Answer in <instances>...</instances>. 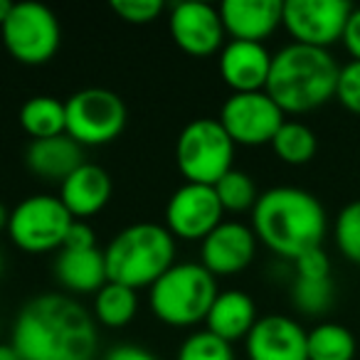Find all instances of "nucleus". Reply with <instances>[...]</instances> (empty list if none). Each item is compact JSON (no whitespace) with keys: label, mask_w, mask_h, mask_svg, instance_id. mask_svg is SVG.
<instances>
[{"label":"nucleus","mask_w":360,"mask_h":360,"mask_svg":"<svg viewBox=\"0 0 360 360\" xmlns=\"http://www.w3.org/2000/svg\"><path fill=\"white\" fill-rule=\"evenodd\" d=\"M175 360H237L235 345L212 335L210 330H193L178 348Z\"/></svg>","instance_id":"c85d7f7f"},{"label":"nucleus","mask_w":360,"mask_h":360,"mask_svg":"<svg viewBox=\"0 0 360 360\" xmlns=\"http://www.w3.org/2000/svg\"><path fill=\"white\" fill-rule=\"evenodd\" d=\"M0 360H20L11 343H0Z\"/></svg>","instance_id":"e433bc0d"},{"label":"nucleus","mask_w":360,"mask_h":360,"mask_svg":"<svg viewBox=\"0 0 360 360\" xmlns=\"http://www.w3.org/2000/svg\"><path fill=\"white\" fill-rule=\"evenodd\" d=\"M309 360H355L358 340L353 330L335 321H321L309 330L306 338Z\"/></svg>","instance_id":"b1692460"},{"label":"nucleus","mask_w":360,"mask_h":360,"mask_svg":"<svg viewBox=\"0 0 360 360\" xmlns=\"http://www.w3.org/2000/svg\"><path fill=\"white\" fill-rule=\"evenodd\" d=\"M20 126L32 141L62 136L67 131V111L65 101L55 99L50 94H37L22 104L20 109Z\"/></svg>","instance_id":"5701e85b"},{"label":"nucleus","mask_w":360,"mask_h":360,"mask_svg":"<svg viewBox=\"0 0 360 360\" xmlns=\"http://www.w3.org/2000/svg\"><path fill=\"white\" fill-rule=\"evenodd\" d=\"M13 8H15V3H11V0H0V27H3V22L8 20V15L13 13Z\"/></svg>","instance_id":"c9c22d12"},{"label":"nucleus","mask_w":360,"mask_h":360,"mask_svg":"<svg viewBox=\"0 0 360 360\" xmlns=\"http://www.w3.org/2000/svg\"><path fill=\"white\" fill-rule=\"evenodd\" d=\"M217 294V279L200 262H175L148 289V309L170 328H195L205 323Z\"/></svg>","instance_id":"39448f33"},{"label":"nucleus","mask_w":360,"mask_h":360,"mask_svg":"<svg viewBox=\"0 0 360 360\" xmlns=\"http://www.w3.org/2000/svg\"><path fill=\"white\" fill-rule=\"evenodd\" d=\"M217 121L235 146L255 148L274 141L276 131L286 121V114L266 91H250V94L227 96Z\"/></svg>","instance_id":"9b49d317"},{"label":"nucleus","mask_w":360,"mask_h":360,"mask_svg":"<svg viewBox=\"0 0 360 360\" xmlns=\"http://www.w3.org/2000/svg\"><path fill=\"white\" fill-rule=\"evenodd\" d=\"M168 30L175 45L191 57H210L227 42L220 8L202 0H188L170 8Z\"/></svg>","instance_id":"ddd939ff"},{"label":"nucleus","mask_w":360,"mask_h":360,"mask_svg":"<svg viewBox=\"0 0 360 360\" xmlns=\"http://www.w3.org/2000/svg\"><path fill=\"white\" fill-rule=\"evenodd\" d=\"M178 240L155 222H134L111 237L104 250L106 276L131 289H150L175 264Z\"/></svg>","instance_id":"20e7f679"},{"label":"nucleus","mask_w":360,"mask_h":360,"mask_svg":"<svg viewBox=\"0 0 360 360\" xmlns=\"http://www.w3.org/2000/svg\"><path fill=\"white\" fill-rule=\"evenodd\" d=\"M96 326L77 296L45 291L22 304L8 343L20 360H94L99 350Z\"/></svg>","instance_id":"f257e3e1"},{"label":"nucleus","mask_w":360,"mask_h":360,"mask_svg":"<svg viewBox=\"0 0 360 360\" xmlns=\"http://www.w3.org/2000/svg\"><path fill=\"white\" fill-rule=\"evenodd\" d=\"M111 11L129 25H148L165 13L163 0H111Z\"/></svg>","instance_id":"c756f323"},{"label":"nucleus","mask_w":360,"mask_h":360,"mask_svg":"<svg viewBox=\"0 0 360 360\" xmlns=\"http://www.w3.org/2000/svg\"><path fill=\"white\" fill-rule=\"evenodd\" d=\"M3 266H6V257H3V250H0V276H3Z\"/></svg>","instance_id":"58836bf2"},{"label":"nucleus","mask_w":360,"mask_h":360,"mask_svg":"<svg viewBox=\"0 0 360 360\" xmlns=\"http://www.w3.org/2000/svg\"><path fill=\"white\" fill-rule=\"evenodd\" d=\"M111 193H114L111 175L101 165L84 160L60 186L57 198L75 220H89L109 205Z\"/></svg>","instance_id":"a211bd4d"},{"label":"nucleus","mask_w":360,"mask_h":360,"mask_svg":"<svg viewBox=\"0 0 360 360\" xmlns=\"http://www.w3.org/2000/svg\"><path fill=\"white\" fill-rule=\"evenodd\" d=\"M343 47L350 55V60L360 62V8H353L348 18V25H345L343 32Z\"/></svg>","instance_id":"f704fd0d"},{"label":"nucleus","mask_w":360,"mask_h":360,"mask_svg":"<svg viewBox=\"0 0 360 360\" xmlns=\"http://www.w3.org/2000/svg\"><path fill=\"white\" fill-rule=\"evenodd\" d=\"M72 222L75 217L62 205L60 198L37 193L13 207L6 232L18 250L27 255H50L62 250Z\"/></svg>","instance_id":"0eeeda50"},{"label":"nucleus","mask_w":360,"mask_h":360,"mask_svg":"<svg viewBox=\"0 0 360 360\" xmlns=\"http://www.w3.org/2000/svg\"><path fill=\"white\" fill-rule=\"evenodd\" d=\"M215 193L220 198V205L225 212H252L262 193L257 191V183L247 170L232 168L217 180Z\"/></svg>","instance_id":"a878e982"},{"label":"nucleus","mask_w":360,"mask_h":360,"mask_svg":"<svg viewBox=\"0 0 360 360\" xmlns=\"http://www.w3.org/2000/svg\"><path fill=\"white\" fill-rule=\"evenodd\" d=\"M220 8V18L230 40L262 42L269 40L281 27V0H225Z\"/></svg>","instance_id":"f3484780"},{"label":"nucleus","mask_w":360,"mask_h":360,"mask_svg":"<svg viewBox=\"0 0 360 360\" xmlns=\"http://www.w3.org/2000/svg\"><path fill=\"white\" fill-rule=\"evenodd\" d=\"M139 314V291L106 281L91 299V316L104 328H124Z\"/></svg>","instance_id":"4be33fe9"},{"label":"nucleus","mask_w":360,"mask_h":360,"mask_svg":"<svg viewBox=\"0 0 360 360\" xmlns=\"http://www.w3.org/2000/svg\"><path fill=\"white\" fill-rule=\"evenodd\" d=\"M250 227L259 245L281 259L294 262L306 252L323 247L328 217L314 193L294 186H276L262 193L252 207Z\"/></svg>","instance_id":"f03ea898"},{"label":"nucleus","mask_w":360,"mask_h":360,"mask_svg":"<svg viewBox=\"0 0 360 360\" xmlns=\"http://www.w3.org/2000/svg\"><path fill=\"white\" fill-rule=\"evenodd\" d=\"M104 360H160L153 350L136 343H119L104 353Z\"/></svg>","instance_id":"72a5a7b5"},{"label":"nucleus","mask_w":360,"mask_h":360,"mask_svg":"<svg viewBox=\"0 0 360 360\" xmlns=\"http://www.w3.org/2000/svg\"><path fill=\"white\" fill-rule=\"evenodd\" d=\"M333 242L350 264H360V200L338 210L333 220Z\"/></svg>","instance_id":"cd10ccee"},{"label":"nucleus","mask_w":360,"mask_h":360,"mask_svg":"<svg viewBox=\"0 0 360 360\" xmlns=\"http://www.w3.org/2000/svg\"><path fill=\"white\" fill-rule=\"evenodd\" d=\"M67 131L82 148L114 143L126 129L129 111L116 91L104 86H86L65 101Z\"/></svg>","instance_id":"6e6552de"},{"label":"nucleus","mask_w":360,"mask_h":360,"mask_svg":"<svg viewBox=\"0 0 360 360\" xmlns=\"http://www.w3.org/2000/svg\"><path fill=\"white\" fill-rule=\"evenodd\" d=\"M225 222L215 188L183 183L165 205V230L183 242H202L215 227Z\"/></svg>","instance_id":"f8f14e48"},{"label":"nucleus","mask_w":360,"mask_h":360,"mask_svg":"<svg viewBox=\"0 0 360 360\" xmlns=\"http://www.w3.org/2000/svg\"><path fill=\"white\" fill-rule=\"evenodd\" d=\"M291 264H294V276H301V279H328L330 276V259L323 252V247L306 252Z\"/></svg>","instance_id":"2f4dec72"},{"label":"nucleus","mask_w":360,"mask_h":360,"mask_svg":"<svg viewBox=\"0 0 360 360\" xmlns=\"http://www.w3.org/2000/svg\"><path fill=\"white\" fill-rule=\"evenodd\" d=\"M84 163V148L67 134L52 139L30 141L25 150V165L35 178L62 186Z\"/></svg>","instance_id":"6ab92c4d"},{"label":"nucleus","mask_w":360,"mask_h":360,"mask_svg":"<svg viewBox=\"0 0 360 360\" xmlns=\"http://www.w3.org/2000/svg\"><path fill=\"white\" fill-rule=\"evenodd\" d=\"M271 52L262 42L227 40L217 57V70L232 94L264 91L271 72Z\"/></svg>","instance_id":"dca6fc26"},{"label":"nucleus","mask_w":360,"mask_h":360,"mask_svg":"<svg viewBox=\"0 0 360 360\" xmlns=\"http://www.w3.org/2000/svg\"><path fill=\"white\" fill-rule=\"evenodd\" d=\"M96 247V232L91 230V225L86 220H75L72 227L67 230V237H65V245L62 250H94Z\"/></svg>","instance_id":"473e14b6"},{"label":"nucleus","mask_w":360,"mask_h":360,"mask_svg":"<svg viewBox=\"0 0 360 360\" xmlns=\"http://www.w3.org/2000/svg\"><path fill=\"white\" fill-rule=\"evenodd\" d=\"M309 330L284 314L259 316L245 338L247 360H309Z\"/></svg>","instance_id":"2eb2a0df"},{"label":"nucleus","mask_w":360,"mask_h":360,"mask_svg":"<svg viewBox=\"0 0 360 360\" xmlns=\"http://www.w3.org/2000/svg\"><path fill=\"white\" fill-rule=\"evenodd\" d=\"M340 65L328 50L289 42L271 57L266 94L284 114H309L335 99Z\"/></svg>","instance_id":"7ed1b4c3"},{"label":"nucleus","mask_w":360,"mask_h":360,"mask_svg":"<svg viewBox=\"0 0 360 360\" xmlns=\"http://www.w3.org/2000/svg\"><path fill=\"white\" fill-rule=\"evenodd\" d=\"M232 139L217 119H193L175 139V165L186 183L215 186L217 180L235 168Z\"/></svg>","instance_id":"423d86ee"},{"label":"nucleus","mask_w":360,"mask_h":360,"mask_svg":"<svg viewBox=\"0 0 360 360\" xmlns=\"http://www.w3.org/2000/svg\"><path fill=\"white\" fill-rule=\"evenodd\" d=\"M259 240L255 230L240 220H225L200 242V264L215 279L235 276L255 262Z\"/></svg>","instance_id":"4468645a"},{"label":"nucleus","mask_w":360,"mask_h":360,"mask_svg":"<svg viewBox=\"0 0 360 360\" xmlns=\"http://www.w3.org/2000/svg\"><path fill=\"white\" fill-rule=\"evenodd\" d=\"M3 45L13 60L27 67L47 65L57 55L62 42V27L57 15L42 3H15L13 13L0 27Z\"/></svg>","instance_id":"1a4fd4ad"},{"label":"nucleus","mask_w":360,"mask_h":360,"mask_svg":"<svg viewBox=\"0 0 360 360\" xmlns=\"http://www.w3.org/2000/svg\"><path fill=\"white\" fill-rule=\"evenodd\" d=\"M257 321H259V314H257L255 299L242 289H225L215 296L207 311L205 330L235 345L240 340L245 343Z\"/></svg>","instance_id":"aec40b11"},{"label":"nucleus","mask_w":360,"mask_h":360,"mask_svg":"<svg viewBox=\"0 0 360 360\" xmlns=\"http://www.w3.org/2000/svg\"><path fill=\"white\" fill-rule=\"evenodd\" d=\"M269 146L281 163L306 165L314 160L316 150H319V139H316L314 129H309L304 121L286 119Z\"/></svg>","instance_id":"393cba45"},{"label":"nucleus","mask_w":360,"mask_h":360,"mask_svg":"<svg viewBox=\"0 0 360 360\" xmlns=\"http://www.w3.org/2000/svg\"><path fill=\"white\" fill-rule=\"evenodd\" d=\"M55 279L65 294H91L94 296L109 281L106 276L104 250H60L55 257Z\"/></svg>","instance_id":"412c9836"},{"label":"nucleus","mask_w":360,"mask_h":360,"mask_svg":"<svg viewBox=\"0 0 360 360\" xmlns=\"http://www.w3.org/2000/svg\"><path fill=\"white\" fill-rule=\"evenodd\" d=\"M333 281L328 279H301L291 281V304L304 316H323L333 306Z\"/></svg>","instance_id":"bb28decb"},{"label":"nucleus","mask_w":360,"mask_h":360,"mask_svg":"<svg viewBox=\"0 0 360 360\" xmlns=\"http://www.w3.org/2000/svg\"><path fill=\"white\" fill-rule=\"evenodd\" d=\"M350 11L345 0H286L281 27L296 45L328 50L343 40Z\"/></svg>","instance_id":"9d476101"},{"label":"nucleus","mask_w":360,"mask_h":360,"mask_svg":"<svg viewBox=\"0 0 360 360\" xmlns=\"http://www.w3.org/2000/svg\"><path fill=\"white\" fill-rule=\"evenodd\" d=\"M335 99L350 114L360 116V62L350 60L340 67L338 84H335Z\"/></svg>","instance_id":"7c9ffc66"},{"label":"nucleus","mask_w":360,"mask_h":360,"mask_svg":"<svg viewBox=\"0 0 360 360\" xmlns=\"http://www.w3.org/2000/svg\"><path fill=\"white\" fill-rule=\"evenodd\" d=\"M8 220H11V210H8V207L0 202V232L8 230Z\"/></svg>","instance_id":"4c0bfd02"}]
</instances>
